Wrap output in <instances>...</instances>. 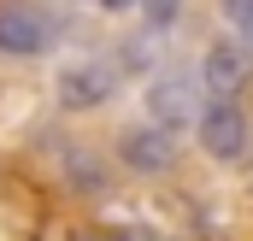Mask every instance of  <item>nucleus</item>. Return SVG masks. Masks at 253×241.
<instances>
[{"label": "nucleus", "mask_w": 253, "mask_h": 241, "mask_svg": "<svg viewBox=\"0 0 253 241\" xmlns=\"http://www.w3.org/2000/svg\"><path fill=\"white\" fill-rule=\"evenodd\" d=\"M65 36L59 12L42 0H6L0 6V59H42Z\"/></svg>", "instance_id": "obj_1"}, {"label": "nucleus", "mask_w": 253, "mask_h": 241, "mask_svg": "<svg viewBox=\"0 0 253 241\" xmlns=\"http://www.w3.org/2000/svg\"><path fill=\"white\" fill-rule=\"evenodd\" d=\"M118 88H124V59H106V53L71 59L59 71V106L65 112H100L106 100H118Z\"/></svg>", "instance_id": "obj_2"}, {"label": "nucleus", "mask_w": 253, "mask_h": 241, "mask_svg": "<svg viewBox=\"0 0 253 241\" xmlns=\"http://www.w3.org/2000/svg\"><path fill=\"white\" fill-rule=\"evenodd\" d=\"M200 106H206V88H200V77L183 71V65H171V71H159L153 82H147V123H159V129H189L200 118Z\"/></svg>", "instance_id": "obj_3"}, {"label": "nucleus", "mask_w": 253, "mask_h": 241, "mask_svg": "<svg viewBox=\"0 0 253 241\" xmlns=\"http://www.w3.org/2000/svg\"><path fill=\"white\" fill-rule=\"evenodd\" d=\"M194 135H200V153L218 159V165H236L253 147V123H248V112L236 100H206L200 118H194Z\"/></svg>", "instance_id": "obj_4"}, {"label": "nucleus", "mask_w": 253, "mask_h": 241, "mask_svg": "<svg viewBox=\"0 0 253 241\" xmlns=\"http://www.w3.org/2000/svg\"><path fill=\"white\" fill-rule=\"evenodd\" d=\"M194 77H200L206 100H242V88L253 82V53L242 41H212Z\"/></svg>", "instance_id": "obj_5"}, {"label": "nucleus", "mask_w": 253, "mask_h": 241, "mask_svg": "<svg viewBox=\"0 0 253 241\" xmlns=\"http://www.w3.org/2000/svg\"><path fill=\"white\" fill-rule=\"evenodd\" d=\"M118 165H129L135 177H159L177 165V135L159 129V123H135L118 135Z\"/></svg>", "instance_id": "obj_6"}, {"label": "nucleus", "mask_w": 253, "mask_h": 241, "mask_svg": "<svg viewBox=\"0 0 253 241\" xmlns=\"http://www.w3.org/2000/svg\"><path fill=\"white\" fill-rule=\"evenodd\" d=\"M224 12H230V30H236V41L253 53V0H230Z\"/></svg>", "instance_id": "obj_7"}, {"label": "nucleus", "mask_w": 253, "mask_h": 241, "mask_svg": "<svg viewBox=\"0 0 253 241\" xmlns=\"http://www.w3.org/2000/svg\"><path fill=\"white\" fill-rule=\"evenodd\" d=\"M135 6L147 12V24H153V30H165V24L183 12V0H135Z\"/></svg>", "instance_id": "obj_8"}, {"label": "nucleus", "mask_w": 253, "mask_h": 241, "mask_svg": "<svg viewBox=\"0 0 253 241\" xmlns=\"http://www.w3.org/2000/svg\"><path fill=\"white\" fill-rule=\"evenodd\" d=\"M100 241H159V236H153V230H135V224H112Z\"/></svg>", "instance_id": "obj_9"}, {"label": "nucleus", "mask_w": 253, "mask_h": 241, "mask_svg": "<svg viewBox=\"0 0 253 241\" xmlns=\"http://www.w3.org/2000/svg\"><path fill=\"white\" fill-rule=\"evenodd\" d=\"M88 6H100V12H129L135 0H88Z\"/></svg>", "instance_id": "obj_10"}]
</instances>
